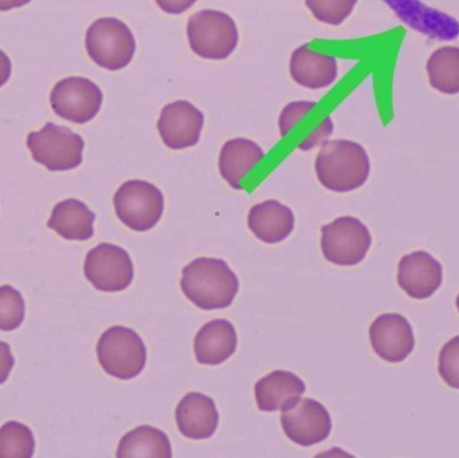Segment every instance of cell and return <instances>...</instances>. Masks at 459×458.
I'll return each mask as SVG.
<instances>
[{"label": "cell", "mask_w": 459, "mask_h": 458, "mask_svg": "<svg viewBox=\"0 0 459 458\" xmlns=\"http://www.w3.org/2000/svg\"><path fill=\"white\" fill-rule=\"evenodd\" d=\"M180 287L194 306L212 311L231 306L239 281L225 261L202 257L183 269Z\"/></svg>", "instance_id": "1"}, {"label": "cell", "mask_w": 459, "mask_h": 458, "mask_svg": "<svg viewBox=\"0 0 459 458\" xmlns=\"http://www.w3.org/2000/svg\"><path fill=\"white\" fill-rule=\"evenodd\" d=\"M371 163L364 147L351 140L324 143L316 159V174L334 193L358 190L368 180Z\"/></svg>", "instance_id": "2"}, {"label": "cell", "mask_w": 459, "mask_h": 458, "mask_svg": "<svg viewBox=\"0 0 459 458\" xmlns=\"http://www.w3.org/2000/svg\"><path fill=\"white\" fill-rule=\"evenodd\" d=\"M97 357L105 373L121 381H129L144 370L147 349L139 333L116 325L102 333L97 344Z\"/></svg>", "instance_id": "3"}, {"label": "cell", "mask_w": 459, "mask_h": 458, "mask_svg": "<svg viewBox=\"0 0 459 458\" xmlns=\"http://www.w3.org/2000/svg\"><path fill=\"white\" fill-rule=\"evenodd\" d=\"M85 46L91 61L110 72L128 66L136 53L131 29L117 18L97 19L86 31Z\"/></svg>", "instance_id": "4"}, {"label": "cell", "mask_w": 459, "mask_h": 458, "mask_svg": "<svg viewBox=\"0 0 459 458\" xmlns=\"http://www.w3.org/2000/svg\"><path fill=\"white\" fill-rule=\"evenodd\" d=\"M188 42L196 56L204 59H226L238 46V27L222 11L204 10L191 16L187 24Z\"/></svg>", "instance_id": "5"}, {"label": "cell", "mask_w": 459, "mask_h": 458, "mask_svg": "<svg viewBox=\"0 0 459 458\" xmlns=\"http://www.w3.org/2000/svg\"><path fill=\"white\" fill-rule=\"evenodd\" d=\"M26 143L32 159L48 171H70L82 163L85 143L66 126L46 124L40 131L31 132Z\"/></svg>", "instance_id": "6"}, {"label": "cell", "mask_w": 459, "mask_h": 458, "mask_svg": "<svg viewBox=\"0 0 459 458\" xmlns=\"http://www.w3.org/2000/svg\"><path fill=\"white\" fill-rule=\"evenodd\" d=\"M118 220L134 231H148L163 217V193L145 180H128L113 198Z\"/></svg>", "instance_id": "7"}, {"label": "cell", "mask_w": 459, "mask_h": 458, "mask_svg": "<svg viewBox=\"0 0 459 458\" xmlns=\"http://www.w3.org/2000/svg\"><path fill=\"white\" fill-rule=\"evenodd\" d=\"M371 245V233L358 218H337L321 228V250L334 265H358L366 258Z\"/></svg>", "instance_id": "8"}, {"label": "cell", "mask_w": 459, "mask_h": 458, "mask_svg": "<svg viewBox=\"0 0 459 458\" xmlns=\"http://www.w3.org/2000/svg\"><path fill=\"white\" fill-rule=\"evenodd\" d=\"M101 89L83 77H69L58 81L50 93V104L56 115L75 124L93 120L101 109Z\"/></svg>", "instance_id": "9"}, {"label": "cell", "mask_w": 459, "mask_h": 458, "mask_svg": "<svg viewBox=\"0 0 459 458\" xmlns=\"http://www.w3.org/2000/svg\"><path fill=\"white\" fill-rule=\"evenodd\" d=\"M86 279L101 292H121L132 284L134 263L128 252L112 244H101L86 255Z\"/></svg>", "instance_id": "10"}, {"label": "cell", "mask_w": 459, "mask_h": 458, "mask_svg": "<svg viewBox=\"0 0 459 458\" xmlns=\"http://www.w3.org/2000/svg\"><path fill=\"white\" fill-rule=\"evenodd\" d=\"M283 432L297 445L312 446L323 443L331 435L332 419L328 410L317 401L299 400L282 411Z\"/></svg>", "instance_id": "11"}, {"label": "cell", "mask_w": 459, "mask_h": 458, "mask_svg": "<svg viewBox=\"0 0 459 458\" xmlns=\"http://www.w3.org/2000/svg\"><path fill=\"white\" fill-rule=\"evenodd\" d=\"M204 125L202 110L183 99L166 105L158 121L161 140L171 150H186L198 144Z\"/></svg>", "instance_id": "12"}, {"label": "cell", "mask_w": 459, "mask_h": 458, "mask_svg": "<svg viewBox=\"0 0 459 458\" xmlns=\"http://www.w3.org/2000/svg\"><path fill=\"white\" fill-rule=\"evenodd\" d=\"M372 349L388 363H401L415 349L411 324L399 314L380 315L369 328Z\"/></svg>", "instance_id": "13"}, {"label": "cell", "mask_w": 459, "mask_h": 458, "mask_svg": "<svg viewBox=\"0 0 459 458\" xmlns=\"http://www.w3.org/2000/svg\"><path fill=\"white\" fill-rule=\"evenodd\" d=\"M444 281L441 263L430 253L414 252L404 255L399 263L398 284L410 298L426 300L431 298Z\"/></svg>", "instance_id": "14"}, {"label": "cell", "mask_w": 459, "mask_h": 458, "mask_svg": "<svg viewBox=\"0 0 459 458\" xmlns=\"http://www.w3.org/2000/svg\"><path fill=\"white\" fill-rule=\"evenodd\" d=\"M399 18L412 29L433 39L453 40L459 35V23L453 16L434 10L420 0H385Z\"/></svg>", "instance_id": "15"}, {"label": "cell", "mask_w": 459, "mask_h": 458, "mask_svg": "<svg viewBox=\"0 0 459 458\" xmlns=\"http://www.w3.org/2000/svg\"><path fill=\"white\" fill-rule=\"evenodd\" d=\"M179 432L190 440H207L217 432L220 413L214 400L202 393H188L177 408Z\"/></svg>", "instance_id": "16"}, {"label": "cell", "mask_w": 459, "mask_h": 458, "mask_svg": "<svg viewBox=\"0 0 459 458\" xmlns=\"http://www.w3.org/2000/svg\"><path fill=\"white\" fill-rule=\"evenodd\" d=\"M301 378L290 371L275 370L255 385V401L262 411H283L299 402L305 393Z\"/></svg>", "instance_id": "17"}, {"label": "cell", "mask_w": 459, "mask_h": 458, "mask_svg": "<svg viewBox=\"0 0 459 458\" xmlns=\"http://www.w3.org/2000/svg\"><path fill=\"white\" fill-rule=\"evenodd\" d=\"M290 74L304 88L323 89L336 81L339 66L334 56L316 53L304 45L291 54Z\"/></svg>", "instance_id": "18"}, {"label": "cell", "mask_w": 459, "mask_h": 458, "mask_svg": "<svg viewBox=\"0 0 459 458\" xmlns=\"http://www.w3.org/2000/svg\"><path fill=\"white\" fill-rule=\"evenodd\" d=\"M294 214L278 201L262 202L248 212L247 223L256 238L266 244H278L294 230Z\"/></svg>", "instance_id": "19"}, {"label": "cell", "mask_w": 459, "mask_h": 458, "mask_svg": "<svg viewBox=\"0 0 459 458\" xmlns=\"http://www.w3.org/2000/svg\"><path fill=\"white\" fill-rule=\"evenodd\" d=\"M238 336L228 320H212L195 336V357L201 365L218 366L237 351Z\"/></svg>", "instance_id": "20"}, {"label": "cell", "mask_w": 459, "mask_h": 458, "mask_svg": "<svg viewBox=\"0 0 459 458\" xmlns=\"http://www.w3.org/2000/svg\"><path fill=\"white\" fill-rule=\"evenodd\" d=\"M264 158V150L253 140L242 137L229 140L221 151V175L232 188L242 190L243 180Z\"/></svg>", "instance_id": "21"}, {"label": "cell", "mask_w": 459, "mask_h": 458, "mask_svg": "<svg viewBox=\"0 0 459 458\" xmlns=\"http://www.w3.org/2000/svg\"><path fill=\"white\" fill-rule=\"evenodd\" d=\"M96 214L78 199L59 202L51 212L48 226L69 241H88L94 234Z\"/></svg>", "instance_id": "22"}, {"label": "cell", "mask_w": 459, "mask_h": 458, "mask_svg": "<svg viewBox=\"0 0 459 458\" xmlns=\"http://www.w3.org/2000/svg\"><path fill=\"white\" fill-rule=\"evenodd\" d=\"M118 458H171L169 436L156 428L143 425L126 433L118 444Z\"/></svg>", "instance_id": "23"}, {"label": "cell", "mask_w": 459, "mask_h": 458, "mask_svg": "<svg viewBox=\"0 0 459 458\" xmlns=\"http://www.w3.org/2000/svg\"><path fill=\"white\" fill-rule=\"evenodd\" d=\"M430 85L444 94L459 93V48L445 46L431 54L428 61Z\"/></svg>", "instance_id": "24"}, {"label": "cell", "mask_w": 459, "mask_h": 458, "mask_svg": "<svg viewBox=\"0 0 459 458\" xmlns=\"http://www.w3.org/2000/svg\"><path fill=\"white\" fill-rule=\"evenodd\" d=\"M34 451V436L29 427L11 421L0 428V458H31Z\"/></svg>", "instance_id": "25"}, {"label": "cell", "mask_w": 459, "mask_h": 458, "mask_svg": "<svg viewBox=\"0 0 459 458\" xmlns=\"http://www.w3.org/2000/svg\"><path fill=\"white\" fill-rule=\"evenodd\" d=\"M26 315V304L21 292L10 285L0 287V331L21 327Z\"/></svg>", "instance_id": "26"}, {"label": "cell", "mask_w": 459, "mask_h": 458, "mask_svg": "<svg viewBox=\"0 0 459 458\" xmlns=\"http://www.w3.org/2000/svg\"><path fill=\"white\" fill-rule=\"evenodd\" d=\"M305 3L317 21L339 26L352 13L358 0H307Z\"/></svg>", "instance_id": "27"}, {"label": "cell", "mask_w": 459, "mask_h": 458, "mask_svg": "<svg viewBox=\"0 0 459 458\" xmlns=\"http://www.w3.org/2000/svg\"><path fill=\"white\" fill-rule=\"evenodd\" d=\"M438 371L447 386L459 390V335L447 341L441 350Z\"/></svg>", "instance_id": "28"}, {"label": "cell", "mask_w": 459, "mask_h": 458, "mask_svg": "<svg viewBox=\"0 0 459 458\" xmlns=\"http://www.w3.org/2000/svg\"><path fill=\"white\" fill-rule=\"evenodd\" d=\"M315 107V102L307 101L291 102V104H289L288 107L282 110V113H281V136H288L290 129L293 128V126H296L297 123H299L305 115H309L310 110Z\"/></svg>", "instance_id": "29"}, {"label": "cell", "mask_w": 459, "mask_h": 458, "mask_svg": "<svg viewBox=\"0 0 459 458\" xmlns=\"http://www.w3.org/2000/svg\"><path fill=\"white\" fill-rule=\"evenodd\" d=\"M332 134H333V123H332L331 117L324 118L318 125L317 131L310 132L309 136L299 143V148L302 151L312 150V148L323 144Z\"/></svg>", "instance_id": "30"}, {"label": "cell", "mask_w": 459, "mask_h": 458, "mask_svg": "<svg viewBox=\"0 0 459 458\" xmlns=\"http://www.w3.org/2000/svg\"><path fill=\"white\" fill-rule=\"evenodd\" d=\"M13 365H15V359L10 346L4 341H0V385L7 381Z\"/></svg>", "instance_id": "31"}, {"label": "cell", "mask_w": 459, "mask_h": 458, "mask_svg": "<svg viewBox=\"0 0 459 458\" xmlns=\"http://www.w3.org/2000/svg\"><path fill=\"white\" fill-rule=\"evenodd\" d=\"M198 0H156L159 7L164 13H171V15H179L186 13L188 8L193 7Z\"/></svg>", "instance_id": "32"}, {"label": "cell", "mask_w": 459, "mask_h": 458, "mask_svg": "<svg viewBox=\"0 0 459 458\" xmlns=\"http://www.w3.org/2000/svg\"><path fill=\"white\" fill-rule=\"evenodd\" d=\"M11 72H13V65H11L10 56L0 50V88L10 80Z\"/></svg>", "instance_id": "33"}, {"label": "cell", "mask_w": 459, "mask_h": 458, "mask_svg": "<svg viewBox=\"0 0 459 458\" xmlns=\"http://www.w3.org/2000/svg\"><path fill=\"white\" fill-rule=\"evenodd\" d=\"M31 0H0V11H10L29 4Z\"/></svg>", "instance_id": "34"}, {"label": "cell", "mask_w": 459, "mask_h": 458, "mask_svg": "<svg viewBox=\"0 0 459 458\" xmlns=\"http://www.w3.org/2000/svg\"><path fill=\"white\" fill-rule=\"evenodd\" d=\"M455 303H457V308H458V311H459V295H458V298H457V301H455Z\"/></svg>", "instance_id": "35"}]
</instances>
